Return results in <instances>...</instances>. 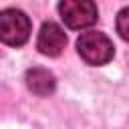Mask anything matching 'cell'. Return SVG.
<instances>
[{
	"mask_svg": "<svg viewBox=\"0 0 129 129\" xmlns=\"http://www.w3.org/2000/svg\"><path fill=\"white\" fill-rule=\"evenodd\" d=\"M58 12L62 22L75 30L89 28L99 18V10L91 0H64L58 4Z\"/></svg>",
	"mask_w": 129,
	"mask_h": 129,
	"instance_id": "cell-3",
	"label": "cell"
},
{
	"mask_svg": "<svg viewBox=\"0 0 129 129\" xmlns=\"http://www.w3.org/2000/svg\"><path fill=\"white\" fill-rule=\"evenodd\" d=\"M26 87L38 95V97H46L54 91L56 81L52 77V73H48L46 69H30L26 73Z\"/></svg>",
	"mask_w": 129,
	"mask_h": 129,
	"instance_id": "cell-5",
	"label": "cell"
},
{
	"mask_svg": "<svg viewBox=\"0 0 129 129\" xmlns=\"http://www.w3.org/2000/svg\"><path fill=\"white\" fill-rule=\"evenodd\" d=\"M67 44V34L64 30L56 24V22H44L40 32H38V40H36V48L44 54V56H58L62 52Z\"/></svg>",
	"mask_w": 129,
	"mask_h": 129,
	"instance_id": "cell-4",
	"label": "cell"
},
{
	"mask_svg": "<svg viewBox=\"0 0 129 129\" xmlns=\"http://www.w3.org/2000/svg\"><path fill=\"white\" fill-rule=\"evenodd\" d=\"M77 50H79L81 58L93 67L107 64L115 54V46H113L111 38L103 32H97V30L83 32L77 40Z\"/></svg>",
	"mask_w": 129,
	"mask_h": 129,
	"instance_id": "cell-1",
	"label": "cell"
},
{
	"mask_svg": "<svg viewBox=\"0 0 129 129\" xmlns=\"http://www.w3.org/2000/svg\"><path fill=\"white\" fill-rule=\"evenodd\" d=\"M30 18L16 8L0 10V40L8 46H22L30 36Z\"/></svg>",
	"mask_w": 129,
	"mask_h": 129,
	"instance_id": "cell-2",
	"label": "cell"
},
{
	"mask_svg": "<svg viewBox=\"0 0 129 129\" xmlns=\"http://www.w3.org/2000/svg\"><path fill=\"white\" fill-rule=\"evenodd\" d=\"M117 32L123 40L129 42V6L117 14Z\"/></svg>",
	"mask_w": 129,
	"mask_h": 129,
	"instance_id": "cell-6",
	"label": "cell"
}]
</instances>
